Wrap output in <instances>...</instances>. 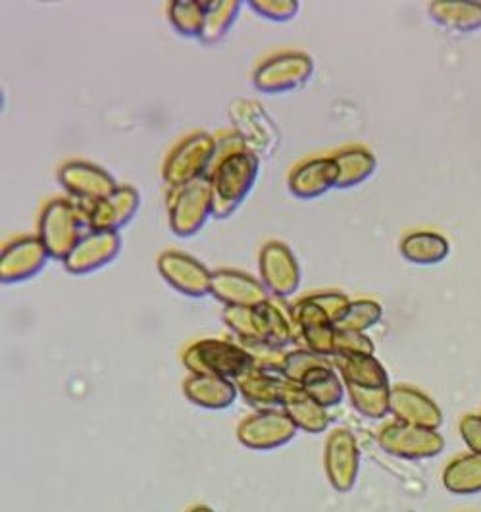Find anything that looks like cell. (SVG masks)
<instances>
[{"label":"cell","mask_w":481,"mask_h":512,"mask_svg":"<svg viewBox=\"0 0 481 512\" xmlns=\"http://www.w3.org/2000/svg\"><path fill=\"white\" fill-rule=\"evenodd\" d=\"M91 231L89 216L70 199H54L43 208L37 237L54 260H66Z\"/></svg>","instance_id":"cell-5"},{"label":"cell","mask_w":481,"mask_h":512,"mask_svg":"<svg viewBox=\"0 0 481 512\" xmlns=\"http://www.w3.org/2000/svg\"><path fill=\"white\" fill-rule=\"evenodd\" d=\"M58 181L72 197L87 201L91 206L101 203L120 187L104 168L85 160L66 162L58 170Z\"/></svg>","instance_id":"cell-15"},{"label":"cell","mask_w":481,"mask_h":512,"mask_svg":"<svg viewBox=\"0 0 481 512\" xmlns=\"http://www.w3.org/2000/svg\"><path fill=\"white\" fill-rule=\"evenodd\" d=\"M239 393L243 399L260 410H274L283 405V395L289 382L281 376L278 370H266L254 366L247 374H243L239 380H235Z\"/></svg>","instance_id":"cell-23"},{"label":"cell","mask_w":481,"mask_h":512,"mask_svg":"<svg viewBox=\"0 0 481 512\" xmlns=\"http://www.w3.org/2000/svg\"><path fill=\"white\" fill-rule=\"evenodd\" d=\"M383 316V308L380 303L372 299H358L353 301L349 310L343 314V318L335 324L337 330L343 332L364 333L370 328H374Z\"/></svg>","instance_id":"cell-33"},{"label":"cell","mask_w":481,"mask_h":512,"mask_svg":"<svg viewBox=\"0 0 481 512\" xmlns=\"http://www.w3.org/2000/svg\"><path fill=\"white\" fill-rule=\"evenodd\" d=\"M187 512H214L210 507H206V505H199V507H193V509H189Z\"/></svg>","instance_id":"cell-39"},{"label":"cell","mask_w":481,"mask_h":512,"mask_svg":"<svg viewBox=\"0 0 481 512\" xmlns=\"http://www.w3.org/2000/svg\"><path fill=\"white\" fill-rule=\"evenodd\" d=\"M49 260L51 255L47 253L45 245L37 235L20 237L2 249L0 282L10 285L31 280L45 268Z\"/></svg>","instance_id":"cell-16"},{"label":"cell","mask_w":481,"mask_h":512,"mask_svg":"<svg viewBox=\"0 0 481 512\" xmlns=\"http://www.w3.org/2000/svg\"><path fill=\"white\" fill-rule=\"evenodd\" d=\"M314 74V62L308 54L299 51L279 52L264 60L253 76V85L266 95H281L297 91Z\"/></svg>","instance_id":"cell-8"},{"label":"cell","mask_w":481,"mask_h":512,"mask_svg":"<svg viewBox=\"0 0 481 512\" xmlns=\"http://www.w3.org/2000/svg\"><path fill=\"white\" fill-rule=\"evenodd\" d=\"M241 6L239 0H206V20L199 41L203 45L220 43L239 18Z\"/></svg>","instance_id":"cell-31"},{"label":"cell","mask_w":481,"mask_h":512,"mask_svg":"<svg viewBox=\"0 0 481 512\" xmlns=\"http://www.w3.org/2000/svg\"><path fill=\"white\" fill-rule=\"evenodd\" d=\"M460 436L470 453L481 455V414H468L460 420Z\"/></svg>","instance_id":"cell-38"},{"label":"cell","mask_w":481,"mask_h":512,"mask_svg":"<svg viewBox=\"0 0 481 512\" xmlns=\"http://www.w3.org/2000/svg\"><path fill=\"white\" fill-rule=\"evenodd\" d=\"M401 255L418 266L439 264L449 255V241L435 231H412L401 241Z\"/></svg>","instance_id":"cell-27"},{"label":"cell","mask_w":481,"mask_h":512,"mask_svg":"<svg viewBox=\"0 0 481 512\" xmlns=\"http://www.w3.org/2000/svg\"><path fill=\"white\" fill-rule=\"evenodd\" d=\"M214 214L210 178L193 181L176 191L170 201V228L178 237H193Z\"/></svg>","instance_id":"cell-9"},{"label":"cell","mask_w":481,"mask_h":512,"mask_svg":"<svg viewBox=\"0 0 481 512\" xmlns=\"http://www.w3.org/2000/svg\"><path fill=\"white\" fill-rule=\"evenodd\" d=\"M249 6L260 18L270 22H289L299 14L301 8L297 0H253Z\"/></svg>","instance_id":"cell-35"},{"label":"cell","mask_w":481,"mask_h":512,"mask_svg":"<svg viewBox=\"0 0 481 512\" xmlns=\"http://www.w3.org/2000/svg\"><path fill=\"white\" fill-rule=\"evenodd\" d=\"M333 364L343 376L347 395L362 416L381 420L391 414V384L380 360L374 355L335 357Z\"/></svg>","instance_id":"cell-2"},{"label":"cell","mask_w":481,"mask_h":512,"mask_svg":"<svg viewBox=\"0 0 481 512\" xmlns=\"http://www.w3.org/2000/svg\"><path fill=\"white\" fill-rule=\"evenodd\" d=\"M141 206V197L135 187L120 185L110 197L102 199L101 203L91 206L89 228L97 231H118L127 226Z\"/></svg>","instance_id":"cell-22"},{"label":"cell","mask_w":481,"mask_h":512,"mask_svg":"<svg viewBox=\"0 0 481 512\" xmlns=\"http://www.w3.org/2000/svg\"><path fill=\"white\" fill-rule=\"evenodd\" d=\"M299 387L324 409L341 405V401L345 397V384L335 374L331 362L316 366L310 372H306Z\"/></svg>","instance_id":"cell-26"},{"label":"cell","mask_w":481,"mask_h":512,"mask_svg":"<svg viewBox=\"0 0 481 512\" xmlns=\"http://www.w3.org/2000/svg\"><path fill=\"white\" fill-rule=\"evenodd\" d=\"M391 414L397 422L439 430L443 412L430 397L410 385H395L391 389Z\"/></svg>","instance_id":"cell-21"},{"label":"cell","mask_w":481,"mask_h":512,"mask_svg":"<svg viewBox=\"0 0 481 512\" xmlns=\"http://www.w3.org/2000/svg\"><path fill=\"white\" fill-rule=\"evenodd\" d=\"M360 468V449L349 430H335L326 443V472L337 491L355 486Z\"/></svg>","instance_id":"cell-19"},{"label":"cell","mask_w":481,"mask_h":512,"mask_svg":"<svg viewBox=\"0 0 481 512\" xmlns=\"http://www.w3.org/2000/svg\"><path fill=\"white\" fill-rule=\"evenodd\" d=\"M229 118L247 147V151L260 156H274L281 143V133L274 118L251 99H237L229 106Z\"/></svg>","instance_id":"cell-7"},{"label":"cell","mask_w":481,"mask_h":512,"mask_svg":"<svg viewBox=\"0 0 481 512\" xmlns=\"http://www.w3.org/2000/svg\"><path fill=\"white\" fill-rule=\"evenodd\" d=\"M222 318L247 349L281 351L295 341L293 318L272 299L258 307H226Z\"/></svg>","instance_id":"cell-1"},{"label":"cell","mask_w":481,"mask_h":512,"mask_svg":"<svg viewBox=\"0 0 481 512\" xmlns=\"http://www.w3.org/2000/svg\"><path fill=\"white\" fill-rule=\"evenodd\" d=\"M378 443L387 455L406 461L433 459L445 449V439L437 430L401 422L387 424L378 434Z\"/></svg>","instance_id":"cell-10"},{"label":"cell","mask_w":481,"mask_h":512,"mask_svg":"<svg viewBox=\"0 0 481 512\" xmlns=\"http://www.w3.org/2000/svg\"><path fill=\"white\" fill-rule=\"evenodd\" d=\"M328 362H330V359L320 357V355H316V353H312L308 349H297V351H291V353L285 355L283 364H281V376L287 382L299 385L306 372H310L316 366L328 364Z\"/></svg>","instance_id":"cell-34"},{"label":"cell","mask_w":481,"mask_h":512,"mask_svg":"<svg viewBox=\"0 0 481 512\" xmlns=\"http://www.w3.org/2000/svg\"><path fill=\"white\" fill-rule=\"evenodd\" d=\"M168 18L179 35L201 39L206 20V0H174L168 6Z\"/></svg>","instance_id":"cell-32"},{"label":"cell","mask_w":481,"mask_h":512,"mask_svg":"<svg viewBox=\"0 0 481 512\" xmlns=\"http://www.w3.org/2000/svg\"><path fill=\"white\" fill-rule=\"evenodd\" d=\"M158 272L164 282L185 297L201 299L210 295L212 272L195 256L181 251H166L158 256Z\"/></svg>","instance_id":"cell-14"},{"label":"cell","mask_w":481,"mask_h":512,"mask_svg":"<svg viewBox=\"0 0 481 512\" xmlns=\"http://www.w3.org/2000/svg\"><path fill=\"white\" fill-rule=\"evenodd\" d=\"M216 158V139L210 133H193L185 137L170 153L162 168V178L172 187L181 189L193 181L204 180L212 172Z\"/></svg>","instance_id":"cell-6"},{"label":"cell","mask_w":481,"mask_h":512,"mask_svg":"<svg viewBox=\"0 0 481 512\" xmlns=\"http://www.w3.org/2000/svg\"><path fill=\"white\" fill-rule=\"evenodd\" d=\"M260 172V158L251 151L231 154L210 172L214 218L226 220L253 191Z\"/></svg>","instance_id":"cell-3"},{"label":"cell","mask_w":481,"mask_h":512,"mask_svg":"<svg viewBox=\"0 0 481 512\" xmlns=\"http://www.w3.org/2000/svg\"><path fill=\"white\" fill-rule=\"evenodd\" d=\"M291 318L295 324V341H303V349L326 359L335 357L337 328L324 308L310 297H304L293 307Z\"/></svg>","instance_id":"cell-12"},{"label":"cell","mask_w":481,"mask_h":512,"mask_svg":"<svg viewBox=\"0 0 481 512\" xmlns=\"http://www.w3.org/2000/svg\"><path fill=\"white\" fill-rule=\"evenodd\" d=\"M183 393L197 407L208 410H222L228 409L235 403V399L239 395V389H237V384L233 380L191 374L183 384Z\"/></svg>","instance_id":"cell-24"},{"label":"cell","mask_w":481,"mask_h":512,"mask_svg":"<svg viewBox=\"0 0 481 512\" xmlns=\"http://www.w3.org/2000/svg\"><path fill=\"white\" fill-rule=\"evenodd\" d=\"M339 183V166L333 156L310 158L299 164L289 176V191L303 201H312L335 189Z\"/></svg>","instance_id":"cell-20"},{"label":"cell","mask_w":481,"mask_h":512,"mask_svg":"<svg viewBox=\"0 0 481 512\" xmlns=\"http://www.w3.org/2000/svg\"><path fill=\"white\" fill-rule=\"evenodd\" d=\"M281 407L293 420V424L306 434H320L330 426L331 416L328 409L320 407L314 399H310L299 385L289 382Z\"/></svg>","instance_id":"cell-25"},{"label":"cell","mask_w":481,"mask_h":512,"mask_svg":"<svg viewBox=\"0 0 481 512\" xmlns=\"http://www.w3.org/2000/svg\"><path fill=\"white\" fill-rule=\"evenodd\" d=\"M333 160L339 166L337 189H351V187L364 183L378 168L376 156L362 147L343 149V151L333 154Z\"/></svg>","instance_id":"cell-29"},{"label":"cell","mask_w":481,"mask_h":512,"mask_svg":"<svg viewBox=\"0 0 481 512\" xmlns=\"http://www.w3.org/2000/svg\"><path fill=\"white\" fill-rule=\"evenodd\" d=\"M258 270L260 282L264 283L270 295L278 299L295 295L303 282L297 256L281 241H270L260 249Z\"/></svg>","instance_id":"cell-11"},{"label":"cell","mask_w":481,"mask_h":512,"mask_svg":"<svg viewBox=\"0 0 481 512\" xmlns=\"http://www.w3.org/2000/svg\"><path fill=\"white\" fill-rule=\"evenodd\" d=\"M443 486L460 497L481 493V455L466 453L449 462L443 470Z\"/></svg>","instance_id":"cell-28"},{"label":"cell","mask_w":481,"mask_h":512,"mask_svg":"<svg viewBox=\"0 0 481 512\" xmlns=\"http://www.w3.org/2000/svg\"><path fill=\"white\" fill-rule=\"evenodd\" d=\"M358 355H374L372 339L366 333L337 330L335 357H358Z\"/></svg>","instance_id":"cell-36"},{"label":"cell","mask_w":481,"mask_h":512,"mask_svg":"<svg viewBox=\"0 0 481 512\" xmlns=\"http://www.w3.org/2000/svg\"><path fill=\"white\" fill-rule=\"evenodd\" d=\"M253 353L237 343L224 339H201L189 345L183 353V366L195 376H216L226 380H239L253 370Z\"/></svg>","instance_id":"cell-4"},{"label":"cell","mask_w":481,"mask_h":512,"mask_svg":"<svg viewBox=\"0 0 481 512\" xmlns=\"http://www.w3.org/2000/svg\"><path fill=\"white\" fill-rule=\"evenodd\" d=\"M120 251L122 237L118 231L91 230L64 260V268L74 276H85L108 266Z\"/></svg>","instance_id":"cell-17"},{"label":"cell","mask_w":481,"mask_h":512,"mask_svg":"<svg viewBox=\"0 0 481 512\" xmlns=\"http://www.w3.org/2000/svg\"><path fill=\"white\" fill-rule=\"evenodd\" d=\"M210 295L224 307H258L270 301V293L264 283L247 272L220 268L212 272Z\"/></svg>","instance_id":"cell-18"},{"label":"cell","mask_w":481,"mask_h":512,"mask_svg":"<svg viewBox=\"0 0 481 512\" xmlns=\"http://www.w3.org/2000/svg\"><path fill=\"white\" fill-rule=\"evenodd\" d=\"M430 16L451 31H476L481 27V2H431Z\"/></svg>","instance_id":"cell-30"},{"label":"cell","mask_w":481,"mask_h":512,"mask_svg":"<svg viewBox=\"0 0 481 512\" xmlns=\"http://www.w3.org/2000/svg\"><path fill=\"white\" fill-rule=\"evenodd\" d=\"M297 430L285 412L260 410L239 424L237 437L247 449L270 451L289 443L297 436Z\"/></svg>","instance_id":"cell-13"},{"label":"cell","mask_w":481,"mask_h":512,"mask_svg":"<svg viewBox=\"0 0 481 512\" xmlns=\"http://www.w3.org/2000/svg\"><path fill=\"white\" fill-rule=\"evenodd\" d=\"M308 297L328 312L333 324H337L343 318V314L349 310L351 303H353L345 293H339V291H322V293L308 295Z\"/></svg>","instance_id":"cell-37"}]
</instances>
